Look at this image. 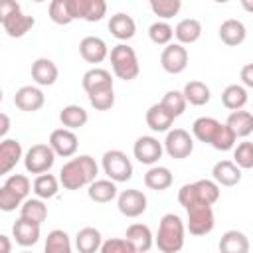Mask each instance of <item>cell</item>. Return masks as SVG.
<instances>
[{
    "label": "cell",
    "instance_id": "obj_1",
    "mask_svg": "<svg viewBox=\"0 0 253 253\" xmlns=\"http://www.w3.org/2000/svg\"><path fill=\"white\" fill-rule=\"evenodd\" d=\"M192 136L221 152L233 150L237 144V136L233 134V130L213 117H198L192 123Z\"/></svg>",
    "mask_w": 253,
    "mask_h": 253
},
{
    "label": "cell",
    "instance_id": "obj_2",
    "mask_svg": "<svg viewBox=\"0 0 253 253\" xmlns=\"http://www.w3.org/2000/svg\"><path fill=\"white\" fill-rule=\"evenodd\" d=\"M99 174V166L91 154H79L69 158L59 170V182L65 190L89 188Z\"/></svg>",
    "mask_w": 253,
    "mask_h": 253
},
{
    "label": "cell",
    "instance_id": "obj_3",
    "mask_svg": "<svg viewBox=\"0 0 253 253\" xmlns=\"http://www.w3.org/2000/svg\"><path fill=\"white\" fill-rule=\"evenodd\" d=\"M186 241V223L178 213H164L154 235V245L160 253H180Z\"/></svg>",
    "mask_w": 253,
    "mask_h": 253
},
{
    "label": "cell",
    "instance_id": "obj_4",
    "mask_svg": "<svg viewBox=\"0 0 253 253\" xmlns=\"http://www.w3.org/2000/svg\"><path fill=\"white\" fill-rule=\"evenodd\" d=\"M219 186L210 180V178H202V180H196V182H190V184H184L180 190H178V202L184 210L196 206V204H210L213 206L217 200H219Z\"/></svg>",
    "mask_w": 253,
    "mask_h": 253
},
{
    "label": "cell",
    "instance_id": "obj_5",
    "mask_svg": "<svg viewBox=\"0 0 253 253\" xmlns=\"http://www.w3.org/2000/svg\"><path fill=\"white\" fill-rule=\"evenodd\" d=\"M30 192H34V182H30L26 174H10L0 188V210L14 211L22 208Z\"/></svg>",
    "mask_w": 253,
    "mask_h": 253
},
{
    "label": "cell",
    "instance_id": "obj_6",
    "mask_svg": "<svg viewBox=\"0 0 253 253\" xmlns=\"http://www.w3.org/2000/svg\"><path fill=\"white\" fill-rule=\"evenodd\" d=\"M0 24H2L6 36H10V38H22V36H26L34 28L36 20H34V16L24 14L18 2H14V0H2L0 2Z\"/></svg>",
    "mask_w": 253,
    "mask_h": 253
},
{
    "label": "cell",
    "instance_id": "obj_7",
    "mask_svg": "<svg viewBox=\"0 0 253 253\" xmlns=\"http://www.w3.org/2000/svg\"><path fill=\"white\" fill-rule=\"evenodd\" d=\"M111 69H113V75L117 79H123V81H132L138 77L140 73V63H138V57H136V51L134 47H130L128 43H117L115 47H111Z\"/></svg>",
    "mask_w": 253,
    "mask_h": 253
},
{
    "label": "cell",
    "instance_id": "obj_8",
    "mask_svg": "<svg viewBox=\"0 0 253 253\" xmlns=\"http://www.w3.org/2000/svg\"><path fill=\"white\" fill-rule=\"evenodd\" d=\"M101 166H103V172L107 174V178L113 180V182H117V184L128 182L132 178V162L119 148L107 150L103 154V158H101Z\"/></svg>",
    "mask_w": 253,
    "mask_h": 253
},
{
    "label": "cell",
    "instance_id": "obj_9",
    "mask_svg": "<svg viewBox=\"0 0 253 253\" xmlns=\"http://www.w3.org/2000/svg\"><path fill=\"white\" fill-rule=\"evenodd\" d=\"M188 217H186V229L190 231V235L202 237L213 231L215 227V213L213 208L210 204H196L192 208L186 210Z\"/></svg>",
    "mask_w": 253,
    "mask_h": 253
},
{
    "label": "cell",
    "instance_id": "obj_10",
    "mask_svg": "<svg viewBox=\"0 0 253 253\" xmlns=\"http://www.w3.org/2000/svg\"><path fill=\"white\" fill-rule=\"evenodd\" d=\"M55 152L51 150L49 144L45 142H38V144H32L26 154H24V168L26 172L30 174H47L55 162Z\"/></svg>",
    "mask_w": 253,
    "mask_h": 253
},
{
    "label": "cell",
    "instance_id": "obj_11",
    "mask_svg": "<svg viewBox=\"0 0 253 253\" xmlns=\"http://www.w3.org/2000/svg\"><path fill=\"white\" fill-rule=\"evenodd\" d=\"M162 144L164 152L174 160H184L194 152V136L186 128H170Z\"/></svg>",
    "mask_w": 253,
    "mask_h": 253
},
{
    "label": "cell",
    "instance_id": "obj_12",
    "mask_svg": "<svg viewBox=\"0 0 253 253\" xmlns=\"http://www.w3.org/2000/svg\"><path fill=\"white\" fill-rule=\"evenodd\" d=\"M132 154L134 158L140 162V164H146V166H156L158 160L162 158L164 154V144L150 136V134H144V136H138L132 144Z\"/></svg>",
    "mask_w": 253,
    "mask_h": 253
},
{
    "label": "cell",
    "instance_id": "obj_13",
    "mask_svg": "<svg viewBox=\"0 0 253 253\" xmlns=\"http://www.w3.org/2000/svg\"><path fill=\"white\" fill-rule=\"evenodd\" d=\"M117 208L119 211L125 215V217H138L146 211L148 208V200H146V194L136 190V188H128V190H123L119 192V198H117Z\"/></svg>",
    "mask_w": 253,
    "mask_h": 253
},
{
    "label": "cell",
    "instance_id": "obj_14",
    "mask_svg": "<svg viewBox=\"0 0 253 253\" xmlns=\"http://www.w3.org/2000/svg\"><path fill=\"white\" fill-rule=\"evenodd\" d=\"M47 144L51 146V150L55 152V156L73 158L75 152H77V148H79V138H77V134L73 130L61 126V128L51 130Z\"/></svg>",
    "mask_w": 253,
    "mask_h": 253
},
{
    "label": "cell",
    "instance_id": "obj_15",
    "mask_svg": "<svg viewBox=\"0 0 253 253\" xmlns=\"http://www.w3.org/2000/svg\"><path fill=\"white\" fill-rule=\"evenodd\" d=\"M188 49L182 45V43H170L162 49L160 53V65L166 73L170 75H178L182 73L186 67H188Z\"/></svg>",
    "mask_w": 253,
    "mask_h": 253
},
{
    "label": "cell",
    "instance_id": "obj_16",
    "mask_svg": "<svg viewBox=\"0 0 253 253\" xmlns=\"http://www.w3.org/2000/svg\"><path fill=\"white\" fill-rule=\"evenodd\" d=\"M45 95L38 85H24L14 95V105L24 113H36L43 107Z\"/></svg>",
    "mask_w": 253,
    "mask_h": 253
},
{
    "label": "cell",
    "instance_id": "obj_17",
    "mask_svg": "<svg viewBox=\"0 0 253 253\" xmlns=\"http://www.w3.org/2000/svg\"><path fill=\"white\" fill-rule=\"evenodd\" d=\"M40 235H42V225L30 221V219H24V217H18L12 225V237L14 241L20 245V247H32L40 241Z\"/></svg>",
    "mask_w": 253,
    "mask_h": 253
},
{
    "label": "cell",
    "instance_id": "obj_18",
    "mask_svg": "<svg viewBox=\"0 0 253 253\" xmlns=\"http://www.w3.org/2000/svg\"><path fill=\"white\" fill-rule=\"evenodd\" d=\"M79 53L87 63H101L109 57L107 42L99 36H85L79 42Z\"/></svg>",
    "mask_w": 253,
    "mask_h": 253
},
{
    "label": "cell",
    "instance_id": "obj_19",
    "mask_svg": "<svg viewBox=\"0 0 253 253\" xmlns=\"http://www.w3.org/2000/svg\"><path fill=\"white\" fill-rule=\"evenodd\" d=\"M30 73H32V79L38 87H51L59 77V69L49 57H38L32 63Z\"/></svg>",
    "mask_w": 253,
    "mask_h": 253
},
{
    "label": "cell",
    "instance_id": "obj_20",
    "mask_svg": "<svg viewBox=\"0 0 253 253\" xmlns=\"http://www.w3.org/2000/svg\"><path fill=\"white\" fill-rule=\"evenodd\" d=\"M24 160V150L20 140L16 138H2L0 140V174L6 176L10 174V170Z\"/></svg>",
    "mask_w": 253,
    "mask_h": 253
},
{
    "label": "cell",
    "instance_id": "obj_21",
    "mask_svg": "<svg viewBox=\"0 0 253 253\" xmlns=\"http://www.w3.org/2000/svg\"><path fill=\"white\" fill-rule=\"evenodd\" d=\"M211 180L221 188H231L241 182V168L233 160H219L211 168Z\"/></svg>",
    "mask_w": 253,
    "mask_h": 253
},
{
    "label": "cell",
    "instance_id": "obj_22",
    "mask_svg": "<svg viewBox=\"0 0 253 253\" xmlns=\"http://www.w3.org/2000/svg\"><path fill=\"white\" fill-rule=\"evenodd\" d=\"M109 32L113 38H117L121 43L123 42H128L134 38L136 34V22L132 20L130 14L126 12H117L109 18Z\"/></svg>",
    "mask_w": 253,
    "mask_h": 253
},
{
    "label": "cell",
    "instance_id": "obj_23",
    "mask_svg": "<svg viewBox=\"0 0 253 253\" xmlns=\"http://www.w3.org/2000/svg\"><path fill=\"white\" fill-rule=\"evenodd\" d=\"M75 20L85 22H101L107 16V2L105 0H73Z\"/></svg>",
    "mask_w": 253,
    "mask_h": 253
},
{
    "label": "cell",
    "instance_id": "obj_24",
    "mask_svg": "<svg viewBox=\"0 0 253 253\" xmlns=\"http://www.w3.org/2000/svg\"><path fill=\"white\" fill-rule=\"evenodd\" d=\"M144 119H146V125L152 132H168L174 125V117L170 115V111L160 101L148 107Z\"/></svg>",
    "mask_w": 253,
    "mask_h": 253
},
{
    "label": "cell",
    "instance_id": "obj_25",
    "mask_svg": "<svg viewBox=\"0 0 253 253\" xmlns=\"http://www.w3.org/2000/svg\"><path fill=\"white\" fill-rule=\"evenodd\" d=\"M217 34H219V40H221L225 45L237 47V45H241V43L245 42V38H247V28H245V24H243L241 20L227 18L225 22H221Z\"/></svg>",
    "mask_w": 253,
    "mask_h": 253
},
{
    "label": "cell",
    "instance_id": "obj_26",
    "mask_svg": "<svg viewBox=\"0 0 253 253\" xmlns=\"http://www.w3.org/2000/svg\"><path fill=\"white\" fill-rule=\"evenodd\" d=\"M87 196L91 202L95 204H109L113 200L119 198V188L117 182L109 180V178H97L89 188H87Z\"/></svg>",
    "mask_w": 253,
    "mask_h": 253
},
{
    "label": "cell",
    "instance_id": "obj_27",
    "mask_svg": "<svg viewBox=\"0 0 253 253\" xmlns=\"http://www.w3.org/2000/svg\"><path fill=\"white\" fill-rule=\"evenodd\" d=\"M125 239H128L138 253H146L154 245V235L146 223H130L125 231Z\"/></svg>",
    "mask_w": 253,
    "mask_h": 253
},
{
    "label": "cell",
    "instance_id": "obj_28",
    "mask_svg": "<svg viewBox=\"0 0 253 253\" xmlns=\"http://www.w3.org/2000/svg\"><path fill=\"white\" fill-rule=\"evenodd\" d=\"M249 237L239 229H227L217 243L219 253H249Z\"/></svg>",
    "mask_w": 253,
    "mask_h": 253
},
{
    "label": "cell",
    "instance_id": "obj_29",
    "mask_svg": "<svg viewBox=\"0 0 253 253\" xmlns=\"http://www.w3.org/2000/svg\"><path fill=\"white\" fill-rule=\"evenodd\" d=\"M103 235L97 227H81L75 235V247L79 253H99L101 251V245H103Z\"/></svg>",
    "mask_w": 253,
    "mask_h": 253
},
{
    "label": "cell",
    "instance_id": "obj_30",
    "mask_svg": "<svg viewBox=\"0 0 253 253\" xmlns=\"http://www.w3.org/2000/svg\"><path fill=\"white\" fill-rule=\"evenodd\" d=\"M174 36H176L178 43H182V45L196 43L202 38V22L196 18H184L176 24Z\"/></svg>",
    "mask_w": 253,
    "mask_h": 253
},
{
    "label": "cell",
    "instance_id": "obj_31",
    "mask_svg": "<svg viewBox=\"0 0 253 253\" xmlns=\"http://www.w3.org/2000/svg\"><path fill=\"white\" fill-rule=\"evenodd\" d=\"M174 182V176L170 172V168L166 166H150L144 174V186L148 190H154V192H162V190H168Z\"/></svg>",
    "mask_w": 253,
    "mask_h": 253
},
{
    "label": "cell",
    "instance_id": "obj_32",
    "mask_svg": "<svg viewBox=\"0 0 253 253\" xmlns=\"http://www.w3.org/2000/svg\"><path fill=\"white\" fill-rule=\"evenodd\" d=\"M81 85H83L85 93H91V91H97L103 87H113V75H111V71H107L103 67H91L83 73Z\"/></svg>",
    "mask_w": 253,
    "mask_h": 253
},
{
    "label": "cell",
    "instance_id": "obj_33",
    "mask_svg": "<svg viewBox=\"0 0 253 253\" xmlns=\"http://www.w3.org/2000/svg\"><path fill=\"white\" fill-rule=\"evenodd\" d=\"M225 125L233 130L237 138H247L253 132V113L251 111H233L225 119Z\"/></svg>",
    "mask_w": 253,
    "mask_h": 253
},
{
    "label": "cell",
    "instance_id": "obj_34",
    "mask_svg": "<svg viewBox=\"0 0 253 253\" xmlns=\"http://www.w3.org/2000/svg\"><path fill=\"white\" fill-rule=\"evenodd\" d=\"M89 121V115L87 111L81 107V105H65L61 111H59V123L63 125V128H69V130H75V128H81L85 126Z\"/></svg>",
    "mask_w": 253,
    "mask_h": 253
},
{
    "label": "cell",
    "instance_id": "obj_35",
    "mask_svg": "<svg viewBox=\"0 0 253 253\" xmlns=\"http://www.w3.org/2000/svg\"><path fill=\"white\" fill-rule=\"evenodd\" d=\"M182 93H184L186 101H188L190 105H194V107H204V105H208L210 99H211L210 87H208L204 81H198V79L188 81V83L184 85Z\"/></svg>",
    "mask_w": 253,
    "mask_h": 253
},
{
    "label": "cell",
    "instance_id": "obj_36",
    "mask_svg": "<svg viewBox=\"0 0 253 253\" xmlns=\"http://www.w3.org/2000/svg\"><path fill=\"white\" fill-rule=\"evenodd\" d=\"M249 101V95H247V89L243 85H237V83H231L227 85L223 91H221V103L225 109H229L231 113L233 111H241Z\"/></svg>",
    "mask_w": 253,
    "mask_h": 253
},
{
    "label": "cell",
    "instance_id": "obj_37",
    "mask_svg": "<svg viewBox=\"0 0 253 253\" xmlns=\"http://www.w3.org/2000/svg\"><path fill=\"white\" fill-rule=\"evenodd\" d=\"M59 186H61L59 176H53V174H49V172H47V174H40V176H36V180H34V194H36V198H40V200H51V198L57 196Z\"/></svg>",
    "mask_w": 253,
    "mask_h": 253
},
{
    "label": "cell",
    "instance_id": "obj_38",
    "mask_svg": "<svg viewBox=\"0 0 253 253\" xmlns=\"http://www.w3.org/2000/svg\"><path fill=\"white\" fill-rule=\"evenodd\" d=\"M49 20L57 26H67L75 20V10H73V0H53L49 2Z\"/></svg>",
    "mask_w": 253,
    "mask_h": 253
},
{
    "label": "cell",
    "instance_id": "obj_39",
    "mask_svg": "<svg viewBox=\"0 0 253 253\" xmlns=\"http://www.w3.org/2000/svg\"><path fill=\"white\" fill-rule=\"evenodd\" d=\"M43 253H73L71 239L63 229H51L43 243Z\"/></svg>",
    "mask_w": 253,
    "mask_h": 253
},
{
    "label": "cell",
    "instance_id": "obj_40",
    "mask_svg": "<svg viewBox=\"0 0 253 253\" xmlns=\"http://www.w3.org/2000/svg\"><path fill=\"white\" fill-rule=\"evenodd\" d=\"M20 217L30 219V221L42 225L45 221V217H47V206H45V202L40 200V198H28L22 204V208H20Z\"/></svg>",
    "mask_w": 253,
    "mask_h": 253
},
{
    "label": "cell",
    "instance_id": "obj_41",
    "mask_svg": "<svg viewBox=\"0 0 253 253\" xmlns=\"http://www.w3.org/2000/svg\"><path fill=\"white\" fill-rule=\"evenodd\" d=\"M148 38L152 43L156 45H170L172 43V38H174V28L164 22V20H156L148 26Z\"/></svg>",
    "mask_w": 253,
    "mask_h": 253
},
{
    "label": "cell",
    "instance_id": "obj_42",
    "mask_svg": "<svg viewBox=\"0 0 253 253\" xmlns=\"http://www.w3.org/2000/svg\"><path fill=\"white\" fill-rule=\"evenodd\" d=\"M160 103L170 111V115H172L174 119L182 117V115H184V111H186V107H188V101H186L184 93H182V91H178V89H170V91H166Z\"/></svg>",
    "mask_w": 253,
    "mask_h": 253
},
{
    "label": "cell",
    "instance_id": "obj_43",
    "mask_svg": "<svg viewBox=\"0 0 253 253\" xmlns=\"http://www.w3.org/2000/svg\"><path fill=\"white\" fill-rule=\"evenodd\" d=\"M87 99L95 111H109L115 105V87H103L87 93Z\"/></svg>",
    "mask_w": 253,
    "mask_h": 253
},
{
    "label": "cell",
    "instance_id": "obj_44",
    "mask_svg": "<svg viewBox=\"0 0 253 253\" xmlns=\"http://www.w3.org/2000/svg\"><path fill=\"white\" fill-rule=\"evenodd\" d=\"M233 162L241 170H251L253 168V140H241L233 148Z\"/></svg>",
    "mask_w": 253,
    "mask_h": 253
},
{
    "label": "cell",
    "instance_id": "obj_45",
    "mask_svg": "<svg viewBox=\"0 0 253 253\" xmlns=\"http://www.w3.org/2000/svg\"><path fill=\"white\" fill-rule=\"evenodd\" d=\"M182 8V2L180 0H152L150 2V10L154 16H158L160 20H170L174 18Z\"/></svg>",
    "mask_w": 253,
    "mask_h": 253
},
{
    "label": "cell",
    "instance_id": "obj_46",
    "mask_svg": "<svg viewBox=\"0 0 253 253\" xmlns=\"http://www.w3.org/2000/svg\"><path fill=\"white\" fill-rule=\"evenodd\" d=\"M99 253H138V251L125 237H109V239L103 241Z\"/></svg>",
    "mask_w": 253,
    "mask_h": 253
},
{
    "label": "cell",
    "instance_id": "obj_47",
    "mask_svg": "<svg viewBox=\"0 0 253 253\" xmlns=\"http://www.w3.org/2000/svg\"><path fill=\"white\" fill-rule=\"evenodd\" d=\"M239 79L245 89H253V63H245L239 71Z\"/></svg>",
    "mask_w": 253,
    "mask_h": 253
},
{
    "label": "cell",
    "instance_id": "obj_48",
    "mask_svg": "<svg viewBox=\"0 0 253 253\" xmlns=\"http://www.w3.org/2000/svg\"><path fill=\"white\" fill-rule=\"evenodd\" d=\"M0 253H12V241L8 235H0Z\"/></svg>",
    "mask_w": 253,
    "mask_h": 253
},
{
    "label": "cell",
    "instance_id": "obj_49",
    "mask_svg": "<svg viewBox=\"0 0 253 253\" xmlns=\"http://www.w3.org/2000/svg\"><path fill=\"white\" fill-rule=\"evenodd\" d=\"M0 121H2L0 136H2V138H6V134H8V130H10V119H8V115H6V113H2V115H0Z\"/></svg>",
    "mask_w": 253,
    "mask_h": 253
},
{
    "label": "cell",
    "instance_id": "obj_50",
    "mask_svg": "<svg viewBox=\"0 0 253 253\" xmlns=\"http://www.w3.org/2000/svg\"><path fill=\"white\" fill-rule=\"evenodd\" d=\"M241 8L249 14H253V0H241Z\"/></svg>",
    "mask_w": 253,
    "mask_h": 253
},
{
    "label": "cell",
    "instance_id": "obj_51",
    "mask_svg": "<svg viewBox=\"0 0 253 253\" xmlns=\"http://www.w3.org/2000/svg\"><path fill=\"white\" fill-rule=\"evenodd\" d=\"M20 253H32V251H30V249H24V251H20Z\"/></svg>",
    "mask_w": 253,
    "mask_h": 253
}]
</instances>
